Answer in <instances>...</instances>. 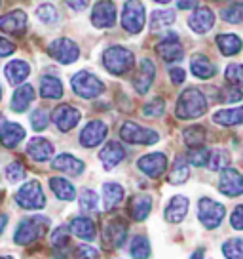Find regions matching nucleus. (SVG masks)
I'll list each match as a JSON object with an SVG mask.
<instances>
[{
    "mask_svg": "<svg viewBox=\"0 0 243 259\" xmlns=\"http://www.w3.org/2000/svg\"><path fill=\"white\" fill-rule=\"evenodd\" d=\"M190 176V164L185 156H177L175 162H173V168H171V174H169V183L173 185H180V183H185Z\"/></svg>",
    "mask_w": 243,
    "mask_h": 259,
    "instance_id": "2f4dec72",
    "label": "nucleus"
},
{
    "mask_svg": "<svg viewBox=\"0 0 243 259\" xmlns=\"http://www.w3.org/2000/svg\"><path fill=\"white\" fill-rule=\"evenodd\" d=\"M27 25V14L21 10H14L6 16L0 17V31L10 32V34H19Z\"/></svg>",
    "mask_w": 243,
    "mask_h": 259,
    "instance_id": "aec40b11",
    "label": "nucleus"
},
{
    "mask_svg": "<svg viewBox=\"0 0 243 259\" xmlns=\"http://www.w3.org/2000/svg\"><path fill=\"white\" fill-rule=\"evenodd\" d=\"M205 111H207L205 96L198 88H188L178 97L175 114L183 120H188V118H200L202 114H205Z\"/></svg>",
    "mask_w": 243,
    "mask_h": 259,
    "instance_id": "f257e3e1",
    "label": "nucleus"
},
{
    "mask_svg": "<svg viewBox=\"0 0 243 259\" xmlns=\"http://www.w3.org/2000/svg\"><path fill=\"white\" fill-rule=\"evenodd\" d=\"M171 80L175 82V84H180V82H185V71L180 69V67H175V69H171Z\"/></svg>",
    "mask_w": 243,
    "mask_h": 259,
    "instance_id": "4d7b16f0",
    "label": "nucleus"
},
{
    "mask_svg": "<svg viewBox=\"0 0 243 259\" xmlns=\"http://www.w3.org/2000/svg\"><path fill=\"white\" fill-rule=\"evenodd\" d=\"M222 253L226 259H243V238H230L222 244Z\"/></svg>",
    "mask_w": 243,
    "mask_h": 259,
    "instance_id": "a19ab883",
    "label": "nucleus"
},
{
    "mask_svg": "<svg viewBox=\"0 0 243 259\" xmlns=\"http://www.w3.org/2000/svg\"><path fill=\"white\" fill-rule=\"evenodd\" d=\"M2 126H4V116H2V113H0V130H2Z\"/></svg>",
    "mask_w": 243,
    "mask_h": 259,
    "instance_id": "680f3d73",
    "label": "nucleus"
},
{
    "mask_svg": "<svg viewBox=\"0 0 243 259\" xmlns=\"http://www.w3.org/2000/svg\"><path fill=\"white\" fill-rule=\"evenodd\" d=\"M167 168V158L163 153H150L139 158V170L145 171L148 178H160Z\"/></svg>",
    "mask_w": 243,
    "mask_h": 259,
    "instance_id": "ddd939ff",
    "label": "nucleus"
},
{
    "mask_svg": "<svg viewBox=\"0 0 243 259\" xmlns=\"http://www.w3.org/2000/svg\"><path fill=\"white\" fill-rule=\"evenodd\" d=\"M122 25L131 34H137L145 27V6L139 0H128L122 14Z\"/></svg>",
    "mask_w": 243,
    "mask_h": 259,
    "instance_id": "6e6552de",
    "label": "nucleus"
},
{
    "mask_svg": "<svg viewBox=\"0 0 243 259\" xmlns=\"http://www.w3.org/2000/svg\"><path fill=\"white\" fill-rule=\"evenodd\" d=\"M34 99V88L31 84H23V86H19L16 90V94L12 97V111H16V113H23L27 111V107L33 103Z\"/></svg>",
    "mask_w": 243,
    "mask_h": 259,
    "instance_id": "a878e982",
    "label": "nucleus"
},
{
    "mask_svg": "<svg viewBox=\"0 0 243 259\" xmlns=\"http://www.w3.org/2000/svg\"><path fill=\"white\" fill-rule=\"evenodd\" d=\"M217 44H219L220 52L224 56H235V54H239V50L243 46L241 38L237 34H219Z\"/></svg>",
    "mask_w": 243,
    "mask_h": 259,
    "instance_id": "c9c22d12",
    "label": "nucleus"
},
{
    "mask_svg": "<svg viewBox=\"0 0 243 259\" xmlns=\"http://www.w3.org/2000/svg\"><path fill=\"white\" fill-rule=\"evenodd\" d=\"M71 231H73L78 238L86 240V242H91V240L95 238V235H97V231H95V223H93L91 219L84 218V215L74 218L73 221H71Z\"/></svg>",
    "mask_w": 243,
    "mask_h": 259,
    "instance_id": "393cba45",
    "label": "nucleus"
},
{
    "mask_svg": "<svg viewBox=\"0 0 243 259\" xmlns=\"http://www.w3.org/2000/svg\"><path fill=\"white\" fill-rule=\"evenodd\" d=\"M27 154L36 162H46L51 158V154H53V145L49 143L48 139L44 138H34L29 141V145H27Z\"/></svg>",
    "mask_w": 243,
    "mask_h": 259,
    "instance_id": "4be33fe9",
    "label": "nucleus"
},
{
    "mask_svg": "<svg viewBox=\"0 0 243 259\" xmlns=\"http://www.w3.org/2000/svg\"><path fill=\"white\" fill-rule=\"evenodd\" d=\"M23 139H25V128L16 124V122H8V124H4L2 130H0V141H2V145L8 147V149L17 147Z\"/></svg>",
    "mask_w": 243,
    "mask_h": 259,
    "instance_id": "5701e85b",
    "label": "nucleus"
},
{
    "mask_svg": "<svg viewBox=\"0 0 243 259\" xmlns=\"http://www.w3.org/2000/svg\"><path fill=\"white\" fill-rule=\"evenodd\" d=\"M124 156H126L124 147H122L120 143H116V141H110V143H106V145L101 149L99 160L103 162L105 170H112V168H116V166L124 160Z\"/></svg>",
    "mask_w": 243,
    "mask_h": 259,
    "instance_id": "f3484780",
    "label": "nucleus"
},
{
    "mask_svg": "<svg viewBox=\"0 0 243 259\" xmlns=\"http://www.w3.org/2000/svg\"><path fill=\"white\" fill-rule=\"evenodd\" d=\"M73 90L84 99H93V97L103 94L105 86L95 74L88 73V71H80L73 76Z\"/></svg>",
    "mask_w": 243,
    "mask_h": 259,
    "instance_id": "423d86ee",
    "label": "nucleus"
},
{
    "mask_svg": "<svg viewBox=\"0 0 243 259\" xmlns=\"http://www.w3.org/2000/svg\"><path fill=\"white\" fill-rule=\"evenodd\" d=\"M51 166L59 171H65L69 176H80L84 171V162L78 160L73 154H59L55 160L51 162Z\"/></svg>",
    "mask_w": 243,
    "mask_h": 259,
    "instance_id": "b1692460",
    "label": "nucleus"
},
{
    "mask_svg": "<svg viewBox=\"0 0 243 259\" xmlns=\"http://www.w3.org/2000/svg\"><path fill=\"white\" fill-rule=\"evenodd\" d=\"M91 21L99 29H108L116 23V8L110 0H99L91 12Z\"/></svg>",
    "mask_w": 243,
    "mask_h": 259,
    "instance_id": "f8f14e48",
    "label": "nucleus"
},
{
    "mask_svg": "<svg viewBox=\"0 0 243 259\" xmlns=\"http://www.w3.org/2000/svg\"><path fill=\"white\" fill-rule=\"evenodd\" d=\"M130 253L133 259H148L150 257V244H148V240H146L145 236L139 235L131 240Z\"/></svg>",
    "mask_w": 243,
    "mask_h": 259,
    "instance_id": "e433bc0d",
    "label": "nucleus"
},
{
    "mask_svg": "<svg viewBox=\"0 0 243 259\" xmlns=\"http://www.w3.org/2000/svg\"><path fill=\"white\" fill-rule=\"evenodd\" d=\"M188 25H190L192 31L203 34V32L211 31V27L215 25V14H213L209 8H198L194 14L190 16Z\"/></svg>",
    "mask_w": 243,
    "mask_h": 259,
    "instance_id": "412c9836",
    "label": "nucleus"
},
{
    "mask_svg": "<svg viewBox=\"0 0 243 259\" xmlns=\"http://www.w3.org/2000/svg\"><path fill=\"white\" fill-rule=\"evenodd\" d=\"M106 124L103 120H91L88 122L84 130L80 132V143L88 149H93L97 147L99 143H103L106 138Z\"/></svg>",
    "mask_w": 243,
    "mask_h": 259,
    "instance_id": "9b49d317",
    "label": "nucleus"
},
{
    "mask_svg": "<svg viewBox=\"0 0 243 259\" xmlns=\"http://www.w3.org/2000/svg\"><path fill=\"white\" fill-rule=\"evenodd\" d=\"M222 17L228 23H241L243 21V4H232L222 12Z\"/></svg>",
    "mask_w": 243,
    "mask_h": 259,
    "instance_id": "49530a36",
    "label": "nucleus"
},
{
    "mask_svg": "<svg viewBox=\"0 0 243 259\" xmlns=\"http://www.w3.org/2000/svg\"><path fill=\"white\" fill-rule=\"evenodd\" d=\"M120 136L124 141L133 143V145H154L156 141L160 139V136L156 134L154 130L143 128L135 122H126L120 130Z\"/></svg>",
    "mask_w": 243,
    "mask_h": 259,
    "instance_id": "0eeeda50",
    "label": "nucleus"
},
{
    "mask_svg": "<svg viewBox=\"0 0 243 259\" xmlns=\"http://www.w3.org/2000/svg\"><path fill=\"white\" fill-rule=\"evenodd\" d=\"M99 204V196L91 189H84L80 194V208L82 211H95Z\"/></svg>",
    "mask_w": 243,
    "mask_h": 259,
    "instance_id": "79ce46f5",
    "label": "nucleus"
},
{
    "mask_svg": "<svg viewBox=\"0 0 243 259\" xmlns=\"http://www.w3.org/2000/svg\"><path fill=\"white\" fill-rule=\"evenodd\" d=\"M173 21H175V10H156L152 14L150 27H152V31H158L163 27H169Z\"/></svg>",
    "mask_w": 243,
    "mask_h": 259,
    "instance_id": "4c0bfd02",
    "label": "nucleus"
},
{
    "mask_svg": "<svg viewBox=\"0 0 243 259\" xmlns=\"http://www.w3.org/2000/svg\"><path fill=\"white\" fill-rule=\"evenodd\" d=\"M17 204L23 210H42L46 206V196L38 181H27L16 194Z\"/></svg>",
    "mask_w": 243,
    "mask_h": 259,
    "instance_id": "7ed1b4c3",
    "label": "nucleus"
},
{
    "mask_svg": "<svg viewBox=\"0 0 243 259\" xmlns=\"http://www.w3.org/2000/svg\"><path fill=\"white\" fill-rule=\"evenodd\" d=\"M49 54L55 57L59 63H74L78 56H80V50L74 44L71 38H57L49 44Z\"/></svg>",
    "mask_w": 243,
    "mask_h": 259,
    "instance_id": "9d476101",
    "label": "nucleus"
},
{
    "mask_svg": "<svg viewBox=\"0 0 243 259\" xmlns=\"http://www.w3.org/2000/svg\"><path fill=\"white\" fill-rule=\"evenodd\" d=\"M46 227H48V219L46 218H31L25 219L23 223H19L14 240L17 244H33L34 240H38L44 233H46Z\"/></svg>",
    "mask_w": 243,
    "mask_h": 259,
    "instance_id": "39448f33",
    "label": "nucleus"
},
{
    "mask_svg": "<svg viewBox=\"0 0 243 259\" xmlns=\"http://www.w3.org/2000/svg\"><path fill=\"white\" fill-rule=\"evenodd\" d=\"M40 96L46 97V99H59V97L63 96V84L59 82L57 76H51V74L42 76Z\"/></svg>",
    "mask_w": 243,
    "mask_h": 259,
    "instance_id": "c756f323",
    "label": "nucleus"
},
{
    "mask_svg": "<svg viewBox=\"0 0 243 259\" xmlns=\"http://www.w3.org/2000/svg\"><path fill=\"white\" fill-rule=\"evenodd\" d=\"M51 244H53V250L57 251L59 259H67V250H69V227L61 225L57 227L51 235Z\"/></svg>",
    "mask_w": 243,
    "mask_h": 259,
    "instance_id": "f704fd0d",
    "label": "nucleus"
},
{
    "mask_svg": "<svg viewBox=\"0 0 243 259\" xmlns=\"http://www.w3.org/2000/svg\"><path fill=\"white\" fill-rule=\"evenodd\" d=\"M14 52H16V44L10 42L8 38H2V36H0V57L12 56Z\"/></svg>",
    "mask_w": 243,
    "mask_h": 259,
    "instance_id": "5fc2aeb1",
    "label": "nucleus"
},
{
    "mask_svg": "<svg viewBox=\"0 0 243 259\" xmlns=\"http://www.w3.org/2000/svg\"><path fill=\"white\" fill-rule=\"evenodd\" d=\"M219 191L228 198L243 194V176L234 168H224L219 178Z\"/></svg>",
    "mask_w": 243,
    "mask_h": 259,
    "instance_id": "1a4fd4ad",
    "label": "nucleus"
},
{
    "mask_svg": "<svg viewBox=\"0 0 243 259\" xmlns=\"http://www.w3.org/2000/svg\"><path fill=\"white\" fill-rule=\"evenodd\" d=\"M31 73V69H29V65L21 61V59H16V61H10L6 65V69H4V74H6V78H8L10 84H21V82L29 76Z\"/></svg>",
    "mask_w": 243,
    "mask_h": 259,
    "instance_id": "cd10ccee",
    "label": "nucleus"
},
{
    "mask_svg": "<svg viewBox=\"0 0 243 259\" xmlns=\"http://www.w3.org/2000/svg\"><path fill=\"white\" fill-rule=\"evenodd\" d=\"M198 218L205 229H217L224 219V206L205 196L198 204Z\"/></svg>",
    "mask_w": 243,
    "mask_h": 259,
    "instance_id": "20e7f679",
    "label": "nucleus"
},
{
    "mask_svg": "<svg viewBox=\"0 0 243 259\" xmlns=\"http://www.w3.org/2000/svg\"><path fill=\"white\" fill-rule=\"evenodd\" d=\"M226 103H235V101H241L243 99V94H241V90L239 88H228L224 90V97H222Z\"/></svg>",
    "mask_w": 243,
    "mask_h": 259,
    "instance_id": "864d4df0",
    "label": "nucleus"
},
{
    "mask_svg": "<svg viewBox=\"0 0 243 259\" xmlns=\"http://www.w3.org/2000/svg\"><path fill=\"white\" fill-rule=\"evenodd\" d=\"M6 178H8L10 183H19V181H23L25 168L19 162H12V164H8V168H6Z\"/></svg>",
    "mask_w": 243,
    "mask_h": 259,
    "instance_id": "de8ad7c7",
    "label": "nucleus"
},
{
    "mask_svg": "<svg viewBox=\"0 0 243 259\" xmlns=\"http://www.w3.org/2000/svg\"><path fill=\"white\" fill-rule=\"evenodd\" d=\"M230 223H232V229L243 231V204L241 206H235V210L230 215Z\"/></svg>",
    "mask_w": 243,
    "mask_h": 259,
    "instance_id": "603ef678",
    "label": "nucleus"
},
{
    "mask_svg": "<svg viewBox=\"0 0 243 259\" xmlns=\"http://www.w3.org/2000/svg\"><path fill=\"white\" fill-rule=\"evenodd\" d=\"M156 2H160V4H167L169 0H156Z\"/></svg>",
    "mask_w": 243,
    "mask_h": 259,
    "instance_id": "e2e57ef3",
    "label": "nucleus"
},
{
    "mask_svg": "<svg viewBox=\"0 0 243 259\" xmlns=\"http://www.w3.org/2000/svg\"><path fill=\"white\" fill-rule=\"evenodd\" d=\"M185 141L190 149H196V147H203L205 143V130L202 126H190V128L185 132Z\"/></svg>",
    "mask_w": 243,
    "mask_h": 259,
    "instance_id": "ea45409f",
    "label": "nucleus"
},
{
    "mask_svg": "<svg viewBox=\"0 0 243 259\" xmlns=\"http://www.w3.org/2000/svg\"><path fill=\"white\" fill-rule=\"evenodd\" d=\"M6 225H8V215L6 213H0V235H2V231H4Z\"/></svg>",
    "mask_w": 243,
    "mask_h": 259,
    "instance_id": "bf43d9fd",
    "label": "nucleus"
},
{
    "mask_svg": "<svg viewBox=\"0 0 243 259\" xmlns=\"http://www.w3.org/2000/svg\"><path fill=\"white\" fill-rule=\"evenodd\" d=\"M124 187L118 185V183H105L103 185V200H105V208L110 210L114 206L124 200Z\"/></svg>",
    "mask_w": 243,
    "mask_h": 259,
    "instance_id": "473e14b6",
    "label": "nucleus"
},
{
    "mask_svg": "<svg viewBox=\"0 0 243 259\" xmlns=\"http://www.w3.org/2000/svg\"><path fill=\"white\" fill-rule=\"evenodd\" d=\"M76 257L78 259H99V251L89 246V244H80L76 248Z\"/></svg>",
    "mask_w": 243,
    "mask_h": 259,
    "instance_id": "3c124183",
    "label": "nucleus"
},
{
    "mask_svg": "<svg viewBox=\"0 0 243 259\" xmlns=\"http://www.w3.org/2000/svg\"><path fill=\"white\" fill-rule=\"evenodd\" d=\"M203 255H205V251L200 248V250H196L194 253H192V257H190V259H203Z\"/></svg>",
    "mask_w": 243,
    "mask_h": 259,
    "instance_id": "052dcab7",
    "label": "nucleus"
},
{
    "mask_svg": "<svg viewBox=\"0 0 243 259\" xmlns=\"http://www.w3.org/2000/svg\"><path fill=\"white\" fill-rule=\"evenodd\" d=\"M190 69H192V73L194 76L198 78H211L213 74H215V67L211 63L209 59L205 56H194L192 57V61H190Z\"/></svg>",
    "mask_w": 243,
    "mask_h": 259,
    "instance_id": "72a5a7b5",
    "label": "nucleus"
},
{
    "mask_svg": "<svg viewBox=\"0 0 243 259\" xmlns=\"http://www.w3.org/2000/svg\"><path fill=\"white\" fill-rule=\"evenodd\" d=\"M126 236H128V227L122 219H114L108 225L105 227L103 231V238L108 246L112 248H120L122 244L126 242Z\"/></svg>",
    "mask_w": 243,
    "mask_h": 259,
    "instance_id": "dca6fc26",
    "label": "nucleus"
},
{
    "mask_svg": "<svg viewBox=\"0 0 243 259\" xmlns=\"http://www.w3.org/2000/svg\"><path fill=\"white\" fill-rule=\"evenodd\" d=\"M103 65L112 74H124L133 67V54L122 46H110L103 54Z\"/></svg>",
    "mask_w": 243,
    "mask_h": 259,
    "instance_id": "f03ea898",
    "label": "nucleus"
},
{
    "mask_svg": "<svg viewBox=\"0 0 243 259\" xmlns=\"http://www.w3.org/2000/svg\"><path fill=\"white\" fill-rule=\"evenodd\" d=\"M224 76L232 86H243V65H228Z\"/></svg>",
    "mask_w": 243,
    "mask_h": 259,
    "instance_id": "c03bdc74",
    "label": "nucleus"
},
{
    "mask_svg": "<svg viewBox=\"0 0 243 259\" xmlns=\"http://www.w3.org/2000/svg\"><path fill=\"white\" fill-rule=\"evenodd\" d=\"M163 109H165V103H163V99H154V101H150V103H146L143 107V114L146 116H160L163 113Z\"/></svg>",
    "mask_w": 243,
    "mask_h": 259,
    "instance_id": "8fccbe9b",
    "label": "nucleus"
},
{
    "mask_svg": "<svg viewBox=\"0 0 243 259\" xmlns=\"http://www.w3.org/2000/svg\"><path fill=\"white\" fill-rule=\"evenodd\" d=\"M80 111L78 109H74L71 105H59L53 111V116H51V120L55 124L57 128L61 130V132H69V130H73L78 122H80Z\"/></svg>",
    "mask_w": 243,
    "mask_h": 259,
    "instance_id": "4468645a",
    "label": "nucleus"
},
{
    "mask_svg": "<svg viewBox=\"0 0 243 259\" xmlns=\"http://www.w3.org/2000/svg\"><path fill=\"white\" fill-rule=\"evenodd\" d=\"M177 6L180 10H190L198 6V0H177Z\"/></svg>",
    "mask_w": 243,
    "mask_h": 259,
    "instance_id": "13d9d810",
    "label": "nucleus"
},
{
    "mask_svg": "<svg viewBox=\"0 0 243 259\" xmlns=\"http://www.w3.org/2000/svg\"><path fill=\"white\" fill-rule=\"evenodd\" d=\"M213 120L220 124V126H235V124H243V107L237 109H222L213 114Z\"/></svg>",
    "mask_w": 243,
    "mask_h": 259,
    "instance_id": "7c9ffc66",
    "label": "nucleus"
},
{
    "mask_svg": "<svg viewBox=\"0 0 243 259\" xmlns=\"http://www.w3.org/2000/svg\"><path fill=\"white\" fill-rule=\"evenodd\" d=\"M49 187L59 200H74L76 198V189H74L73 183H69L67 179L63 178H51L49 179Z\"/></svg>",
    "mask_w": 243,
    "mask_h": 259,
    "instance_id": "c85d7f7f",
    "label": "nucleus"
},
{
    "mask_svg": "<svg viewBox=\"0 0 243 259\" xmlns=\"http://www.w3.org/2000/svg\"><path fill=\"white\" fill-rule=\"evenodd\" d=\"M0 96H2V90H0Z\"/></svg>",
    "mask_w": 243,
    "mask_h": 259,
    "instance_id": "69168bd1",
    "label": "nucleus"
},
{
    "mask_svg": "<svg viewBox=\"0 0 243 259\" xmlns=\"http://www.w3.org/2000/svg\"><path fill=\"white\" fill-rule=\"evenodd\" d=\"M228 164H230V154L222 149H217V151H211L209 153V160H207V166L209 170L217 171V170H224Z\"/></svg>",
    "mask_w": 243,
    "mask_h": 259,
    "instance_id": "58836bf2",
    "label": "nucleus"
},
{
    "mask_svg": "<svg viewBox=\"0 0 243 259\" xmlns=\"http://www.w3.org/2000/svg\"><path fill=\"white\" fill-rule=\"evenodd\" d=\"M48 113L46 111H42V109H36L33 114H31V124H33V128L36 132H42V130L48 128Z\"/></svg>",
    "mask_w": 243,
    "mask_h": 259,
    "instance_id": "09e8293b",
    "label": "nucleus"
},
{
    "mask_svg": "<svg viewBox=\"0 0 243 259\" xmlns=\"http://www.w3.org/2000/svg\"><path fill=\"white\" fill-rule=\"evenodd\" d=\"M150 208H152V198L146 196V194H137V196L131 198L130 202V215L135 221H143V219L148 218Z\"/></svg>",
    "mask_w": 243,
    "mask_h": 259,
    "instance_id": "bb28decb",
    "label": "nucleus"
},
{
    "mask_svg": "<svg viewBox=\"0 0 243 259\" xmlns=\"http://www.w3.org/2000/svg\"><path fill=\"white\" fill-rule=\"evenodd\" d=\"M36 17L40 19L42 23H55L57 21V10L51 4H42L36 10Z\"/></svg>",
    "mask_w": 243,
    "mask_h": 259,
    "instance_id": "a18cd8bd",
    "label": "nucleus"
},
{
    "mask_svg": "<svg viewBox=\"0 0 243 259\" xmlns=\"http://www.w3.org/2000/svg\"><path fill=\"white\" fill-rule=\"evenodd\" d=\"M0 259H12V257H8V255H2Z\"/></svg>",
    "mask_w": 243,
    "mask_h": 259,
    "instance_id": "0e129e2a",
    "label": "nucleus"
},
{
    "mask_svg": "<svg viewBox=\"0 0 243 259\" xmlns=\"http://www.w3.org/2000/svg\"><path fill=\"white\" fill-rule=\"evenodd\" d=\"M65 2L73 10H76V12H80V10H86L89 6V0H65Z\"/></svg>",
    "mask_w": 243,
    "mask_h": 259,
    "instance_id": "6e6d98bb",
    "label": "nucleus"
},
{
    "mask_svg": "<svg viewBox=\"0 0 243 259\" xmlns=\"http://www.w3.org/2000/svg\"><path fill=\"white\" fill-rule=\"evenodd\" d=\"M188 202L187 196H183V194H177V196H173L169 200V204L165 206V219L169 221V223H180L183 219L187 218V211H188Z\"/></svg>",
    "mask_w": 243,
    "mask_h": 259,
    "instance_id": "a211bd4d",
    "label": "nucleus"
},
{
    "mask_svg": "<svg viewBox=\"0 0 243 259\" xmlns=\"http://www.w3.org/2000/svg\"><path fill=\"white\" fill-rule=\"evenodd\" d=\"M187 160H188V164H192V166H205V162L209 160V151H207L205 147L190 149Z\"/></svg>",
    "mask_w": 243,
    "mask_h": 259,
    "instance_id": "37998d69",
    "label": "nucleus"
},
{
    "mask_svg": "<svg viewBox=\"0 0 243 259\" xmlns=\"http://www.w3.org/2000/svg\"><path fill=\"white\" fill-rule=\"evenodd\" d=\"M158 52H160V56H162L165 61H178V59H183V56H185L183 46L178 44L177 34H173V32H167V34L163 36L162 42H160V46H158Z\"/></svg>",
    "mask_w": 243,
    "mask_h": 259,
    "instance_id": "2eb2a0df",
    "label": "nucleus"
},
{
    "mask_svg": "<svg viewBox=\"0 0 243 259\" xmlns=\"http://www.w3.org/2000/svg\"><path fill=\"white\" fill-rule=\"evenodd\" d=\"M154 74H156L154 63L150 59H143L141 67H139V73L133 78V86H135V90H137L139 94H146L148 92L150 84L154 80Z\"/></svg>",
    "mask_w": 243,
    "mask_h": 259,
    "instance_id": "6ab92c4d",
    "label": "nucleus"
}]
</instances>
